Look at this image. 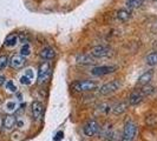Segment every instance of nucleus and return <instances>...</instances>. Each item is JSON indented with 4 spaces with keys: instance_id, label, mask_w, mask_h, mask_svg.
<instances>
[{
    "instance_id": "1",
    "label": "nucleus",
    "mask_w": 157,
    "mask_h": 141,
    "mask_svg": "<svg viewBox=\"0 0 157 141\" xmlns=\"http://www.w3.org/2000/svg\"><path fill=\"white\" fill-rule=\"evenodd\" d=\"M71 87L77 92H92L98 89V84L94 80H79L72 82Z\"/></svg>"
},
{
    "instance_id": "2",
    "label": "nucleus",
    "mask_w": 157,
    "mask_h": 141,
    "mask_svg": "<svg viewBox=\"0 0 157 141\" xmlns=\"http://www.w3.org/2000/svg\"><path fill=\"white\" fill-rule=\"evenodd\" d=\"M137 134V125L134 121L129 120L126 121L123 129V135L121 138V141H134Z\"/></svg>"
},
{
    "instance_id": "3",
    "label": "nucleus",
    "mask_w": 157,
    "mask_h": 141,
    "mask_svg": "<svg viewBox=\"0 0 157 141\" xmlns=\"http://www.w3.org/2000/svg\"><path fill=\"white\" fill-rule=\"evenodd\" d=\"M90 54L92 55L96 59H103V58H110L113 54L112 48L104 45H99V46H94L91 48Z\"/></svg>"
},
{
    "instance_id": "4",
    "label": "nucleus",
    "mask_w": 157,
    "mask_h": 141,
    "mask_svg": "<svg viewBox=\"0 0 157 141\" xmlns=\"http://www.w3.org/2000/svg\"><path fill=\"white\" fill-rule=\"evenodd\" d=\"M119 87H121V82L118 80H111V81H109V82H106V84H104V85L99 87L98 92H99L101 95L105 96V95H110V94H113L115 92H117L119 89Z\"/></svg>"
},
{
    "instance_id": "5",
    "label": "nucleus",
    "mask_w": 157,
    "mask_h": 141,
    "mask_svg": "<svg viewBox=\"0 0 157 141\" xmlns=\"http://www.w3.org/2000/svg\"><path fill=\"white\" fill-rule=\"evenodd\" d=\"M51 73H52V70H51L50 63L45 61L41 63L39 66V70H38V84L41 85V84L46 82L51 77Z\"/></svg>"
},
{
    "instance_id": "6",
    "label": "nucleus",
    "mask_w": 157,
    "mask_h": 141,
    "mask_svg": "<svg viewBox=\"0 0 157 141\" xmlns=\"http://www.w3.org/2000/svg\"><path fill=\"white\" fill-rule=\"evenodd\" d=\"M99 129H101V125L98 124L97 120H89L86 124L83 127V133L85 134L86 136L91 138V136H94L99 133Z\"/></svg>"
},
{
    "instance_id": "7",
    "label": "nucleus",
    "mask_w": 157,
    "mask_h": 141,
    "mask_svg": "<svg viewBox=\"0 0 157 141\" xmlns=\"http://www.w3.org/2000/svg\"><path fill=\"white\" fill-rule=\"evenodd\" d=\"M117 70V66L113 65H103V66H97L91 70V74L94 77H104L108 74H112Z\"/></svg>"
},
{
    "instance_id": "8",
    "label": "nucleus",
    "mask_w": 157,
    "mask_h": 141,
    "mask_svg": "<svg viewBox=\"0 0 157 141\" xmlns=\"http://www.w3.org/2000/svg\"><path fill=\"white\" fill-rule=\"evenodd\" d=\"M31 112L34 120H40L44 114V105L39 100H34L31 105Z\"/></svg>"
},
{
    "instance_id": "9",
    "label": "nucleus",
    "mask_w": 157,
    "mask_h": 141,
    "mask_svg": "<svg viewBox=\"0 0 157 141\" xmlns=\"http://www.w3.org/2000/svg\"><path fill=\"white\" fill-rule=\"evenodd\" d=\"M8 65L12 68H14V70H20V68H23L24 66L26 65V59H25V56H23V55L16 54L10 59V63Z\"/></svg>"
},
{
    "instance_id": "10",
    "label": "nucleus",
    "mask_w": 157,
    "mask_h": 141,
    "mask_svg": "<svg viewBox=\"0 0 157 141\" xmlns=\"http://www.w3.org/2000/svg\"><path fill=\"white\" fill-rule=\"evenodd\" d=\"M76 61L79 65H94V63H97L96 61V58H94L90 53L89 54H85V53L78 54L76 56Z\"/></svg>"
},
{
    "instance_id": "11",
    "label": "nucleus",
    "mask_w": 157,
    "mask_h": 141,
    "mask_svg": "<svg viewBox=\"0 0 157 141\" xmlns=\"http://www.w3.org/2000/svg\"><path fill=\"white\" fill-rule=\"evenodd\" d=\"M17 124V118L12 114H7L2 119V128L6 131H12Z\"/></svg>"
},
{
    "instance_id": "12",
    "label": "nucleus",
    "mask_w": 157,
    "mask_h": 141,
    "mask_svg": "<svg viewBox=\"0 0 157 141\" xmlns=\"http://www.w3.org/2000/svg\"><path fill=\"white\" fill-rule=\"evenodd\" d=\"M144 99V94L142 93L141 91H135L130 94L129 96V100H128V103L131 105V106H137L140 105Z\"/></svg>"
},
{
    "instance_id": "13",
    "label": "nucleus",
    "mask_w": 157,
    "mask_h": 141,
    "mask_svg": "<svg viewBox=\"0 0 157 141\" xmlns=\"http://www.w3.org/2000/svg\"><path fill=\"white\" fill-rule=\"evenodd\" d=\"M39 55L43 60L48 61V60H52L56 56V51L52 47H44V48H41V51L39 52Z\"/></svg>"
},
{
    "instance_id": "14",
    "label": "nucleus",
    "mask_w": 157,
    "mask_h": 141,
    "mask_svg": "<svg viewBox=\"0 0 157 141\" xmlns=\"http://www.w3.org/2000/svg\"><path fill=\"white\" fill-rule=\"evenodd\" d=\"M128 107H129V103L126 101H121L116 103L115 106H112V113L115 114V115H122L123 113H125L126 110H128Z\"/></svg>"
},
{
    "instance_id": "15",
    "label": "nucleus",
    "mask_w": 157,
    "mask_h": 141,
    "mask_svg": "<svg viewBox=\"0 0 157 141\" xmlns=\"http://www.w3.org/2000/svg\"><path fill=\"white\" fill-rule=\"evenodd\" d=\"M152 75H154V72H152V70H148V72L143 73L141 77L138 78V85H140V86L149 85L150 81L152 80Z\"/></svg>"
},
{
    "instance_id": "16",
    "label": "nucleus",
    "mask_w": 157,
    "mask_h": 141,
    "mask_svg": "<svg viewBox=\"0 0 157 141\" xmlns=\"http://www.w3.org/2000/svg\"><path fill=\"white\" fill-rule=\"evenodd\" d=\"M18 42H19V35L16 34V33H13V34H10V35L6 37L4 45L6 47L12 48V47H16L18 45Z\"/></svg>"
},
{
    "instance_id": "17",
    "label": "nucleus",
    "mask_w": 157,
    "mask_h": 141,
    "mask_svg": "<svg viewBox=\"0 0 157 141\" xmlns=\"http://www.w3.org/2000/svg\"><path fill=\"white\" fill-rule=\"evenodd\" d=\"M116 16H117V19L119 20V21H122V23H125V21H128V20L131 18V12H130V9L122 8V9L117 11V13H116Z\"/></svg>"
},
{
    "instance_id": "18",
    "label": "nucleus",
    "mask_w": 157,
    "mask_h": 141,
    "mask_svg": "<svg viewBox=\"0 0 157 141\" xmlns=\"http://www.w3.org/2000/svg\"><path fill=\"white\" fill-rule=\"evenodd\" d=\"M145 0H126L125 1V6L129 9H136V8H140L144 5Z\"/></svg>"
},
{
    "instance_id": "19",
    "label": "nucleus",
    "mask_w": 157,
    "mask_h": 141,
    "mask_svg": "<svg viewBox=\"0 0 157 141\" xmlns=\"http://www.w3.org/2000/svg\"><path fill=\"white\" fill-rule=\"evenodd\" d=\"M147 63L149 66H156L157 65V52H151L150 54L147 56Z\"/></svg>"
},
{
    "instance_id": "20",
    "label": "nucleus",
    "mask_w": 157,
    "mask_h": 141,
    "mask_svg": "<svg viewBox=\"0 0 157 141\" xmlns=\"http://www.w3.org/2000/svg\"><path fill=\"white\" fill-rule=\"evenodd\" d=\"M32 49H31V46H30V44L29 42H26V44H24L21 48H20V55H23V56H29V55L31 54Z\"/></svg>"
},
{
    "instance_id": "21",
    "label": "nucleus",
    "mask_w": 157,
    "mask_h": 141,
    "mask_svg": "<svg viewBox=\"0 0 157 141\" xmlns=\"http://www.w3.org/2000/svg\"><path fill=\"white\" fill-rule=\"evenodd\" d=\"M10 63V59L7 55H0V72L5 70Z\"/></svg>"
},
{
    "instance_id": "22",
    "label": "nucleus",
    "mask_w": 157,
    "mask_h": 141,
    "mask_svg": "<svg viewBox=\"0 0 157 141\" xmlns=\"http://www.w3.org/2000/svg\"><path fill=\"white\" fill-rule=\"evenodd\" d=\"M141 92L143 94H144V96H149V95H151V94L155 92V87L150 86V85H145V86H142V89Z\"/></svg>"
},
{
    "instance_id": "23",
    "label": "nucleus",
    "mask_w": 157,
    "mask_h": 141,
    "mask_svg": "<svg viewBox=\"0 0 157 141\" xmlns=\"http://www.w3.org/2000/svg\"><path fill=\"white\" fill-rule=\"evenodd\" d=\"M17 107H18V105H17L16 101H8L5 106V110L7 112H14L17 110Z\"/></svg>"
},
{
    "instance_id": "24",
    "label": "nucleus",
    "mask_w": 157,
    "mask_h": 141,
    "mask_svg": "<svg viewBox=\"0 0 157 141\" xmlns=\"http://www.w3.org/2000/svg\"><path fill=\"white\" fill-rule=\"evenodd\" d=\"M6 89H8V91L12 92V93H16L17 91H18V88H17V86L14 85V82H13L12 80L6 81Z\"/></svg>"
},
{
    "instance_id": "25",
    "label": "nucleus",
    "mask_w": 157,
    "mask_h": 141,
    "mask_svg": "<svg viewBox=\"0 0 157 141\" xmlns=\"http://www.w3.org/2000/svg\"><path fill=\"white\" fill-rule=\"evenodd\" d=\"M99 110L104 113V114H108V113H110L111 110H112V107H111L109 103H103L101 105V107H99Z\"/></svg>"
},
{
    "instance_id": "26",
    "label": "nucleus",
    "mask_w": 157,
    "mask_h": 141,
    "mask_svg": "<svg viewBox=\"0 0 157 141\" xmlns=\"http://www.w3.org/2000/svg\"><path fill=\"white\" fill-rule=\"evenodd\" d=\"M20 84H21V85H25V86H30L32 84V79H30L29 77H26V75L24 74L23 77L20 78Z\"/></svg>"
},
{
    "instance_id": "27",
    "label": "nucleus",
    "mask_w": 157,
    "mask_h": 141,
    "mask_svg": "<svg viewBox=\"0 0 157 141\" xmlns=\"http://www.w3.org/2000/svg\"><path fill=\"white\" fill-rule=\"evenodd\" d=\"M147 124L149 126H155L157 124V117L152 115V117H147Z\"/></svg>"
},
{
    "instance_id": "28",
    "label": "nucleus",
    "mask_w": 157,
    "mask_h": 141,
    "mask_svg": "<svg viewBox=\"0 0 157 141\" xmlns=\"http://www.w3.org/2000/svg\"><path fill=\"white\" fill-rule=\"evenodd\" d=\"M63 136H64V133L60 131V132H58V133L56 134V136L53 138V140H55V141H60L62 139H63Z\"/></svg>"
},
{
    "instance_id": "29",
    "label": "nucleus",
    "mask_w": 157,
    "mask_h": 141,
    "mask_svg": "<svg viewBox=\"0 0 157 141\" xmlns=\"http://www.w3.org/2000/svg\"><path fill=\"white\" fill-rule=\"evenodd\" d=\"M25 75H26V77H29L30 79H33V77H34L33 70H32L31 68H27V70H25Z\"/></svg>"
},
{
    "instance_id": "30",
    "label": "nucleus",
    "mask_w": 157,
    "mask_h": 141,
    "mask_svg": "<svg viewBox=\"0 0 157 141\" xmlns=\"http://www.w3.org/2000/svg\"><path fill=\"white\" fill-rule=\"evenodd\" d=\"M5 82H6V78L2 77V75H0V86H2Z\"/></svg>"
},
{
    "instance_id": "31",
    "label": "nucleus",
    "mask_w": 157,
    "mask_h": 141,
    "mask_svg": "<svg viewBox=\"0 0 157 141\" xmlns=\"http://www.w3.org/2000/svg\"><path fill=\"white\" fill-rule=\"evenodd\" d=\"M152 1H157V0H152Z\"/></svg>"
},
{
    "instance_id": "32",
    "label": "nucleus",
    "mask_w": 157,
    "mask_h": 141,
    "mask_svg": "<svg viewBox=\"0 0 157 141\" xmlns=\"http://www.w3.org/2000/svg\"><path fill=\"white\" fill-rule=\"evenodd\" d=\"M0 102H1V99H0Z\"/></svg>"
}]
</instances>
